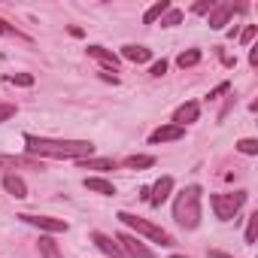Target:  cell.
Listing matches in <instances>:
<instances>
[{
    "label": "cell",
    "instance_id": "cell-1",
    "mask_svg": "<svg viewBox=\"0 0 258 258\" xmlns=\"http://www.w3.org/2000/svg\"><path fill=\"white\" fill-rule=\"evenodd\" d=\"M28 152L37 158H91L94 146L88 140H52V137H37V134H25Z\"/></svg>",
    "mask_w": 258,
    "mask_h": 258
},
{
    "label": "cell",
    "instance_id": "cell-2",
    "mask_svg": "<svg viewBox=\"0 0 258 258\" xmlns=\"http://www.w3.org/2000/svg\"><path fill=\"white\" fill-rule=\"evenodd\" d=\"M173 219L182 225V228H198L201 225V188L198 185H188L176 195L173 201Z\"/></svg>",
    "mask_w": 258,
    "mask_h": 258
},
{
    "label": "cell",
    "instance_id": "cell-3",
    "mask_svg": "<svg viewBox=\"0 0 258 258\" xmlns=\"http://www.w3.org/2000/svg\"><path fill=\"white\" fill-rule=\"evenodd\" d=\"M121 225H127V228H134L137 234H143V237H149L152 243H161V246H173V237L164 231V228H158V225H152V222H146V219H140V216H131V213H118L115 216Z\"/></svg>",
    "mask_w": 258,
    "mask_h": 258
},
{
    "label": "cell",
    "instance_id": "cell-4",
    "mask_svg": "<svg viewBox=\"0 0 258 258\" xmlns=\"http://www.w3.org/2000/svg\"><path fill=\"white\" fill-rule=\"evenodd\" d=\"M210 204H213L216 219L231 222V219L240 213V207L246 204V191H234V195H213V198H210Z\"/></svg>",
    "mask_w": 258,
    "mask_h": 258
},
{
    "label": "cell",
    "instance_id": "cell-5",
    "mask_svg": "<svg viewBox=\"0 0 258 258\" xmlns=\"http://www.w3.org/2000/svg\"><path fill=\"white\" fill-rule=\"evenodd\" d=\"M115 240H118L121 252H124V255H131V258H155V255H152V249H149L146 243H140V240H137V234H118Z\"/></svg>",
    "mask_w": 258,
    "mask_h": 258
},
{
    "label": "cell",
    "instance_id": "cell-6",
    "mask_svg": "<svg viewBox=\"0 0 258 258\" xmlns=\"http://www.w3.org/2000/svg\"><path fill=\"white\" fill-rule=\"evenodd\" d=\"M22 222L40 228V231H49V234H58V231H67V222L64 219H52V216H31V213H22L19 216Z\"/></svg>",
    "mask_w": 258,
    "mask_h": 258
},
{
    "label": "cell",
    "instance_id": "cell-7",
    "mask_svg": "<svg viewBox=\"0 0 258 258\" xmlns=\"http://www.w3.org/2000/svg\"><path fill=\"white\" fill-rule=\"evenodd\" d=\"M243 7H234V4H216L213 10H210V28L213 31H222L225 25H228V19L234 16V13H240Z\"/></svg>",
    "mask_w": 258,
    "mask_h": 258
},
{
    "label": "cell",
    "instance_id": "cell-8",
    "mask_svg": "<svg viewBox=\"0 0 258 258\" xmlns=\"http://www.w3.org/2000/svg\"><path fill=\"white\" fill-rule=\"evenodd\" d=\"M91 240H94V246H97L103 255H109V258H124V252H121V246H118L115 237H109V234H103V231H94Z\"/></svg>",
    "mask_w": 258,
    "mask_h": 258
},
{
    "label": "cell",
    "instance_id": "cell-9",
    "mask_svg": "<svg viewBox=\"0 0 258 258\" xmlns=\"http://www.w3.org/2000/svg\"><path fill=\"white\" fill-rule=\"evenodd\" d=\"M170 191H173V179H170V176H161V179L149 188V198H146V201H149L152 207H161V204L170 198Z\"/></svg>",
    "mask_w": 258,
    "mask_h": 258
},
{
    "label": "cell",
    "instance_id": "cell-10",
    "mask_svg": "<svg viewBox=\"0 0 258 258\" xmlns=\"http://www.w3.org/2000/svg\"><path fill=\"white\" fill-rule=\"evenodd\" d=\"M182 137H185V127L164 124V127H158V131H152L149 143H152V146H158V143H173V140H182Z\"/></svg>",
    "mask_w": 258,
    "mask_h": 258
},
{
    "label": "cell",
    "instance_id": "cell-11",
    "mask_svg": "<svg viewBox=\"0 0 258 258\" xmlns=\"http://www.w3.org/2000/svg\"><path fill=\"white\" fill-rule=\"evenodd\" d=\"M198 115H201V106H198L195 100H188V103L176 106V112H173V124H176V127H185V124L198 121Z\"/></svg>",
    "mask_w": 258,
    "mask_h": 258
},
{
    "label": "cell",
    "instance_id": "cell-12",
    "mask_svg": "<svg viewBox=\"0 0 258 258\" xmlns=\"http://www.w3.org/2000/svg\"><path fill=\"white\" fill-rule=\"evenodd\" d=\"M16 167L43 170V164H40L37 158H16V155H0V170H16Z\"/></svg>",
    "mask_w": 258,
    "mask_h": 258
},
{
    "label": "cell",
    "instance_id": "cell-13",
    "mask_svg": "<svg viewBox=\"0 0 258 258\" xmlns=\"http://www.w3.org/2000/svg\"><path fill=\"white\" fill-rule=\"evenodd\" d=\"M88 55H91L94 61H100L103 67L118 70V55H115V52H109V49H103V46H88Z\"/></svg>",
    "mask_w": 258,
    "mask_h": 258
},
{
    "label": "cell",
    "instance_id": "cell-14",
    "mask_svg": "<svg viewBox=\"0 0 258 258\" xmlns=\"http://www.w3.org/2000/svg\"><path fill=\"white\" fill-rule=\"evenodd\" d=\"M4 188H7L16 201H25V198H28V185H25V179L16 176V173H7V176H4Z\"/></svg>",
    "mask_w": 258,
    "mask_h": 258
},
{
    "label": "cell",
    "instance_id": "cell-15",
    "mask_svg": "<svg viewBox=\"0 0 258 258\" xmlns=\"http://www.w3.org/2000/svg\"><path fill=\"white\" fill-rule=\"evenodd\" d=\"M88 191H97V195H115V185L112 182H106L103 176H85V182H82Z\"/></svg>",
    "mask_w": 258,
    "mask_h": 258
},
{
    "label": "cell",
    "instance_id": "cell-16",
    "mask_svg": "<svg viewBox=\"0 0 258 258\" xmlns=\"http://www.w3.org/2000/svg\"><path fill=\"white\" fill-rule=\"evenodd\" d=\"M121 55H124L127 61H134V64H146V61L152 58V52H149L146 46H124Z\"/></svg>",
    "mask_w": 258,
    "mask_h": 258
},
{
    "label": "cell",
    "instance_id": "cell-17",
    "mask_svg": "<svg viewBox=\"0 0 258 258\" xmlns=\"http://www.w3.org/2000/svg\"><path fill=\"white\" fill-rule=\"evenodd\" d=\"M79 167L82 170H115V161L112 158H79Z\"/></svg>",
    "mask_w": 258,
    "mask_h": 258
},
{
    "label": "cell",
    "instance_id": "cell-18",
    "mask_svg": "<svg viewBox=\"0 0 258 258\" xmlns=\"http://www.w3.org/2000/svg\"><path fill=\"white\" fill-rule=\"evenodd\" d=\"M170 10V4L167 0H158V4H152L149 10H146V16H143V25H155V22H161V16Z\"/></svg>",
    "mask_w": 258,
    "mask_h": 258
},
{
    "label": "cell",
    "instance_id": "cell-19",
    "mask_svg": "<svg viewBox=\"0 0 258 258\" xmlns=\"http://www.w3.org/2000/svg\"><path fill=\"white\" fill-rule=\"evenodd\" d=\"M40 255H43V258H64L61 249H58V243H55L52 237H40Z\"/></svg>",
    "mask_w": 258,
    "mask_h": 258
},
{
    "label": "cell",
    "instance_id": "cell-20",
    "mask_svg": "<svg viewBox=\"0 0 258 258\" xmlns=\"http://www.w3.org/2000/svg\"><path fill=\"white\" fill-rule=\"evenodd\" d=\"M176 64L185 70V67H195V64H201V49H188V52H182L179 58H176Z\"/></svg>",
    "mask_w": 258,
    "mask_h": 258
},
{
    "label": "cell",
    "instance_id": "cell-21",
    "mask_svg": "<svg viewBox=\"0 0 258 258\" xmlns=\"http://www.w3.org/2000/svg\"><path fill=\"white\" fill-rule=\"evenodd\" d=\"M124 164H127V167H134V170H143V167H152L155 158H152V155H131Z\"/></svg>",
    "mask_w": 258,
    "mask_h": 258
},
{
    "label": "cell",
    "instance_id": "cell-22",
    "mask_svg": "<svg viewBox=\"0 0 258 258\" xmlns=\"http://www.w3.org/2000/svg\"><path fill=\"white\" fill-rule=\"evenodd\" d=\"M179 22H182V10H173V7H170V10L161 16V28H176Z\"/></svg>",
    "mask_w": 258,
    "mask_h": 258
},
{
    "label": "cell",
    "instance_id": "cell-23",
    "mask_svg": "<svg viewBox=\"0 0 258 258\" xmlns=\"http://www.w3.org/2000/svg\"><path fill=\"white\" fill-rule=\"evenodd\" d=\"M7 82H13V85H25V88H28V85H34V76H31V73H10Z\"/></svg>",
    "mask_w": 258,
    "mask_h": 258
},
{
    "label": "cell",
    "instance_id": "cell-24",
    "mask_svg": "<svg viewBox=\"0 0 258 258\" xmlns=\"http://www.w3.org/2000/svg\"><path fill=\"white\" fill-rule=\"evenodd\" d=\"M237 152H243V155H258V140H240V143H237Z\"/></svg>",
    "mask_w": 258,
    "mask_h": 258
},
{
    "label": "cell",
    "instance_id": "cell-25",
    "mask_svg": "<svg viewBox=\"0 0 258 258\" xmlns=\"http://www.w3.org/2000/svg\"><path fill=\"white\" fill-rule=\"evenodd\" d=\"M255 234H258V213L249 216V225H246V243H255Z\"/></svg>",
    "mask_w": 258,
    "mask_h": 258
},
{
    "label": "cell",
    "instance_id": "cell-26",
    "mask_svg": "<svg viewBox=\"0 0 258 258\" xmlns=\"http://www.w3.org/2000/svg\"><path fill=\"white\" fill-rule=\"evenodd\" d=\"M255 34H258V25H249V28L240 34V43H243V46H249V43L255 40Z\"/></svg>",
    "mask_w": 258,
    "mask_h": 258
},
{
    "label": "cell",
    "instance_id": "cell-27",
    "mask_svg": "<svg viewBox=\"0 0 258 258\" xmlns=\"http://www.w3.org/2000/svg\"><path fill=\"white\" fill-rule=\"evenodd\" d=\"M228 91H231V82H219V85H216L207 97H210V100H216V97H222V94H228Z\"/></svg>",
    "mask_w": 258,
    "mask_h": 258
},
{
    "label": "cell",
    "instance_id": "cell-28",
    "mask_svg": "<svg viewBox=\"0 0 258 258\" xmlns=\"http://www.w3.org/2000/svg\"><path fill=\"white\" fill-rule=\"evenodd\" d=\"M213 7H216V4H213V0H201V4H195V7H191V13H198V16H204V13H210Z\"/></svg>",
    "mask_w": 258,
    "mask_h": 258
},
{
    "label": "cell",
    "instance_id": "cell-29",
    "mask_svg": "<svg viewBox=\"0 0 258 258\" xmlns=\"http://www.w3.org/2000/svg\"><path fill=\"white\" fill-rule=\"evenodd\" d=\"M16 115V106L13 103H0V121H7V118H13Z\"/></svg>",
    "mask_w": 258,
    "mask_h": 258
},
{
    "label": "cell",
    "instance_id": "cell-30",
    "mask_svg": "<svg viewBox=\"0 0 258 258\" xmlns=\"http://www.w3.org/2000/svg\"><path fill=\"white\" fill-rule=\"evenodd\" d=\"M164 73H167V61L161 58V61H155V64H152V76H164Z\"/></svg>",
    "mask_w": 258,
    "mask_h": 258
},
{
    "label": "cell",
    "instance_id": "cell-31",
    "mask_svg": "<svg viewBox=\"0 0 258 258\" xmlns=\"http://www.w3.org/2000/svg\"><path fill=\"white\" fill-rule=\"evenodd\" d=\"M13 34H16V28H10L4 19H0V37H13Z\"/></svg>",
    "mask_w": 258,
    "mask_h": 258
},
{
    "label": "cell",
    "instance_id": "cell-32",
    "mask_svg": "<svg viewBox=\"0 0 258 258\" xmlns=\"http://www.w3.org/2000/svg\"><path fill=\"white\" fill-rule=\"evenodd\" d=\"M210 258H234V255H228V252H219V249H213V252H210Z\"/></svg>",
    "mask_w": 258,
    "mask_h": 258
},
{
    "label": "cell",
    "instance_id": "cell-33",
    "mask_svg": "<svg viewBox=\"0 0 258 258\" xmlns=\"http://www.w3.org/2000/svg\"><path fill=\"white\" fill-rule=\"evenodd\" d=\"M173 258H185V255H173Z\"/></svg>",
    "mask_w": 258,
    "mask_h": 258
}]
</instances>
